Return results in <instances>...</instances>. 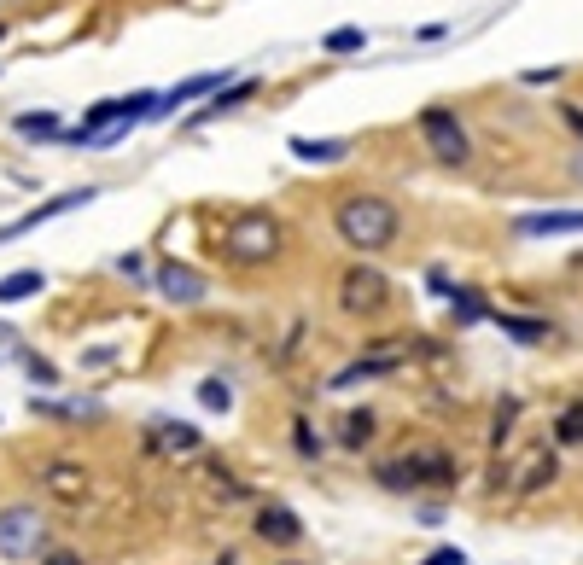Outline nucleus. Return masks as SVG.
<instances>
[{
    "instance_id": "1",
    "label": "nucleus",
    "mask_w": 583,
    "mask_h": 565,
    "mask_svg": "<svg viewBox=\"0 0 583 565\" xmlns=\"http://www.w3.org/2000/svg\"><path fill=\"white\" fill-rule=\"evenodd\" d=\"M333 228H339L344 245H356L362 257H374V251H385V245H397V204L379 199V193H350V199H339V210H333Z\"/></svg>"
},
{
    "instance_id": "2",
    "label": "nucleus",
    "mask_w": 583,
    "mask_h": 565,
    "mask_svg": "<svg viewBox=\"0 0 583 565\" xmlns=\"http://www.w3.org/2000/svg\"><path fill=\"white\" fill-rule=\"evenodd\" d=\"M222 251L245 268L269 263V257H280V222L269 210H240V216L222 228Z\"/></svg>"
},
{
    "instance_id": "3",
    "label": "nucleus",
    "mask_w": 583,
    "mask_h": 565,
    "mask_svg": "<svg viewBox=\"0 0 583 565\" xmlns=\"http://www.w3.org/2000/svg\"><path fill=\"white\" fill-rule=\"evenodd\" d=\"M379 484L385 490H449L455 484V461L444 449H414V455H397V461L379 466Z\"/></svg>"
},
{
    "instance_id": "4",
    "label": "nucleus",
    "mask_w": 583,
    "mask_h": 565,
    "mask_svg": "<svg viewBox=\"0 0 583 565\" xmlns=\"http://www.w3.org/2000/svg\"><path fill=\"white\" fill-rule=\"evenodd\" d=\"M339 303H344V315H379L385 303H391V280L379 274V268H350L339 280Z\"/></svg>"
},
{
    "instance_id": "5",
    "label": "nucleus",
    "mask_w": 583,
    "mask_h": 565,
    "mask_svg": "<svg viewBox=\"0 0 583 565\" xmlns=\"http://www.w3.org/2000/svg\"><path fill=\"white\" fill-rule=\"evenodd\" d=\"M420 134H426V146H432L438 164H467V129L455 123V111L432 105V111L420 117Z\"/></svg>"
},
{
    "instance_id": "6",
    "label": "nucleus",
    "mask_w": 583,
    "mask_h": 565,
    "mask_svg": "<svg viewBox=\"0 0 583 565\" xmlns=\"http://www.w3.org/2000/svg\"><path fill=\"white\" fill-rule=\"evenodd\" d=\"M35 548H41V513L35 507H0V554L30 560Z\"/></svg>"
},
{
    "instance_id": "7",
    "label": "nucleus",
    "mask_w": 583,
    "mask_h": 565,
    "mask_svg": "<svg viewBox=\"0 0 583 565\" xmlns=\"http://www.w3.org/2000/svg\"><path fill=\"white\" fill-rule=\"evenodd\" d=\"M88 199H100V193H94V187H70V193H59V199H47L41 210L18 216V222H6V228H0V245L18 239V233H30V228H41V222H53V216H65V210H76V204H88Z\"/></svg>"
},
{
    "instance_id": "8",
    "label": "nucleus",
    "mask_w": 583,
    "mask_h": 565,
    "mask_svg": "<svg viewBox=\"0 0 583 565\" xmlns=\"http://www.w3.org/2000/svg\"><path fill=\"white\" fill-rule=\"evenodd\" d=\"M158 292H164L170 303H181V309H187V303H199V298H205L210 286H205V274H199V268H187V263H164V268H158Z\"/></svg>"
},
{
    "instance_id": "9",
    "label": "nucleus",
    "mask_w": 583,
    "mask_h": 565,
    "mask_svg": "<svg viewBox=\"0 0 583 565\" xmlns=\"http://www.w3.org/2000/svg\"><path fill=\"white\" fill-rule=\"evenodd\" d=\"M257 536H263V542H275V548H298V542H304V525H298V513H292V507L269 501V507L257 513Z\"/></svg>"
},
{
    "instance_id": "10",
    "label": "nucleus",
    "mask_w": 583,
    "mask_h": 565,
    "mask_svg": "<svg viewBox=\"0 0 583 565\" xmlns=\"http://www.w3.org/2000/svg\"><path fill=\"white\" fill-rule=\"evenodd\" d=\"M41 490H47L53 501H82L88 496V472H82L76 461H47L41 466Z\"/></svg>"
},
{
    "instance_id": "11",
    "label": "nucleus",
    "mask_w": 583,
    "mask_h": 565,
    "mask_svg": "<svg viewBox=\"0 0 583 565\" xmlns=\"http://www.w3.org/2000/svg\"><path fill=\"white\" fill-rule=\"evenodd\" d=\"M554 472H560V461H554V449H531V455H525V466L514 472V496H531V490H543V484H554Z\"/></svg>"
},
{
    "instance_id": "12",
    "label": "nucleus",
    "mask_w": 583,
    "mask_h": 565,
    "mask_svg": "<svg viewBox=\"0 0 583 565\" xmlns=\"http://www.w3.org/2000/svg\"><path fill=\"white\" fill-rule=\"evenodd\" d=\"M519 233H583V210H537V216H519Z\"/></svg>"
},
{
    "instance_id": "13",
    "label": "nucleus",
    "mask_w": 583,
    "mask_h": 565,
    "mask_svg": "<svg viewBox=\"0 0 583 565\" xmlns=\"http://www.w3.org/2000/svg\"><path fill=\"white\" fill-rule=\"evenodd\" d=\"M210 88H216V76H187V82H181V88H170L164 100H152V111H146V117H170L175 105L199 100V94H210Z\"/></svg>"
},
{
    "instance_id": "14",
    "label": "nucleus",
    "mask_w": 583,
    "mask_h": 565,
    "mask_svg": "<svg viewBox=\"0 0 583 565\" xmlns=\"http://www.w3.org/2000/svg\"><path fill=\"white\" fill-rule=\"evenodd\" d=\"M292 152H298L304 164H339L350 146H344V140H309V134H298V140H292Z\"/></svg>"
},
{
    "instance_id": "15",
    "label": "nucleus",
    "mask_w": 583,
    "mask_h": 565,
    "mask_svg": "<svg viewBox=\"0 0 583 565\" xmlns=\"http://www.w3.org/2000/svg\"><path fill=\"white\" fill-rule=\"evenodd\" d=\"M47 280H41V268H18V274H6L0 280V303H24V298H35Z\"/></svg>"
},
{
    "instance_id": "16",
    "label": "nucleus",
    "mask_w": 583,
    "mask_h": 565,
    "mask_svg": "<svg viewBox=\"0 0 583 565\" xmlns=\"http://www.w3.org/2000/svg\"><path fill=\"white\" fill-rule=\"evenodd\" d=\"M152 443H158V449H170V455H193V449H199V432H193V426H158V437H152Z\"/></svg>"
},
{
    "instance_id": "17",
    "label": "nucleus",
    "mask_w": 583,
    "mask_h": 565,
    "mask_svg": "<svg viewBox=\"0 0 583 565\" xmlns=\"http://www.w3.org/2000/svg\"><path fill=\"white\" fill-rule=\"evenodd\" d=\"M368 437H374V414H368V408H350V414H344L339 443H344V449H362Z\"/></svg>"
},
{
    "instance_id": "18",
    "label": "nucleus",
    "mask_w": 583,
    "mask_h": 565,
    "mask_svg": "<svg viewBox=\"0 0 583 565\" xmlns=\"http://www.w3.org/2000/svg\"><path fill=\"white\" fill-rule=\"evenodd\" d=\"M496 321H502V333H514L519 344H543V338H549V327L531 321V315H496Z\"/></svg>"
},
{
    "instance_id": "19",
    "label": "nucleus",
    "mask_w": 583,
    "mask_h": 565,
    "mask_svg": "<svg viewBox=\"0 0 583 565\" xmlns=\"http://www.w3.org/2000/svg\"><path fill=\"white\" fill-rule=\"evenodd\" d=\"M251 94H257V82H251V76H240V82H234L228 94H216V105H210L205 117H216V111H234V105H240V100H251Z\"/></svg>"
},
{
    "instance_id": "20",
    "label": "nucleus",
    "mask_w": 583,
    "mask_h": 565,
    "mask_svg": "<svg viewBox=\"0 0 583 565\" xmlns=\"http://www.w3.org/2000/svg\"><path fill=\"white\" fill-rule=\"evenodd\" d=\"M199 402L228 414V408H234V391H228V379H205V385H199Z\"/></svg>"
},
{
    "instance_id": "21",
    "label": "nucleus",
    "mask_w": 583,
    "mask_h": 565,
    "mask_svg": "<svg viewBox=\"0 0 583 565\" xmlns=\"http://www.w3.org/2000/svg\"><path fill=\"white\" fill-rule=\"evenodd\" d=\"M554 437H560V443H583V402H572V408L560 414V426H554Z\"/></svg>"
},
{
    "instance_id": "22",
    "label": "nucleus",
    "mask_w": 583,
    "mask_h": 565,
    "mask_svg": "<svg viewBox=\"0 0 583 565\" xmlns=\"http://www.w3.org/2000/svg\"><path fill=\"white\" fill-rule=\"evenodd\" d=\"M362 41H368V35H362V30H350V24H344V30H333V35H327V41H321V47H327V53H362Z\"/></svg>"
},
{
    "instance_id": "23",
    "label": "nucleus",
    "mask_w": 583,
    "mask_h": 565,
    "mask_svg": "<svg viewBox=\"0 0 583 565\" xmlns=\"http://www.w3.org/2000/svg\"><path fill=\"white\" fill-rule=\"evenodd\" d=\"M59 129V117H47V111H24L18 117V134H53Z\"/></svg>"
},
{
    "instance_id": "24",
    "label": "nucleus",
    "mask_w": 583,
    "mask_h": 565,
    "mask_svg": "<svg viewBox=\"0 0 583 565\" xmlns=\"http://www.w3.org/2000/svg\"><path fill=\"white\" fill-rule=\"evenodd\" d=\"M292 432H298V455H309V461H315V455H321V437L309 432V420H298Z\"/></svg>"
},
{
    "instance_id": "25",
    "label": "nucleus",
    "mask_w": 583,
    "mask_h": 565,
    "mask_svg": "<svg viewBox=\"0 0 583 565\" xmlns=\"http://www.w3.org/2000/svg\"><path fill=\"white\" fill-rule=\"evenodd\" d=\"M455 315H461V321H479V315H484V303L473 298V292H455Z\"/></svg>"
},
{
    "instance_id": "26",
    "label": "nucleus",
    "mask_w": 583,
    "mask_h": 565,
    "mask_svg": "<svg viewBox=\"0 0 583 565\" xmlns=\"http://www.w3.org/2000/svg\"><path fill=\"white\" fill-rule=\"evenodd\" d=\"M30 379H35V385H53V379H59V367L41 362V356H30Z\"/></svg>"
},
{
    "instance_id": "27",
    "label": "nucleus",
    "mask_w": 583,
    "mask_h": 565,
    "mask_svg": "<svg viewBox=\"0 0 583 565\" xmlns=\"http://www.w3.org/2000/svg\"><path fill=\"white\" fill-rule=\"evenodd\" d=\"M426 565H467V554H461V548H432V560Z\"/></svg>"
},
{
    "instance_id": "28",
    "label": "nucleus",
    "mask_w": 583,
    "mask_h": 565,
    "mask_svg": "<svg viewBox=\"0 0 583 565\" xmlns=\"http://www.w3.org/2000/svg\"><path fill=\"white\" fill-rule=\"evenodd\" d=\"M18 356V338H12V327H0V362H12Z\"/></svg>"
},
{
    "instance_id": "29",
    "label": "nucleus",
    "mask_w": 583,
    "mask_h": 565,
    "mask_svg": "<svg viewBox=\"0 0 583 565\" xmlns=\"http://www.w3.org/2000/svg\"><path fill=\"white\" fill-rule=\"evenodd\" d=\"M47 565H82V560H76L70 548H53V554H47Z\"/></svg>"
},
{
    "instance_id": "30",
    "label": "nucleus",
    "mask_w": 583,
    "mask_h": 565,
    "mask_svg": "<svg viewBox=\"0 0 583 565\" xmlns=\"http://www.w3.org/2000/svg\"><path fill=\"white\" fill-rule=\"evenodd\" d=\"M566 117H572V129L583 134V111H578V105H566Z\"/></svg>"
},
{
    "instance_id": "31",
    "label": "nucleus",
    "mask_w": 583,
    "mask_h": 565,
    "mask_svg": "<svg viewBox=\"0 0 583 565\" xmlns=\"http://www.w3.org/2000/svg\"><path fill=\"white\" fill-rule=\"evenodd\" d=\"M216 565H240V554H222V560H216Z\"/></svg>"
},
{
    "instance_id": "32",
    "label": "nucleus",
    "mask_w": 583,
    "mask_h": 565,
    "mask_svg": "<svg viewBox=\"0 0 583 565\" xmlns=\"http://www.w3.org/2000/svg\"><path fill=\"white\" fill-rule=\"evenodd\" d=\"M280 565H304V560H280Z\"/></svg>"
},
{
    "instance_id": "33",
    "label": "nucleus",
    "mask_w": 583,
    "mask_h": 565,
    "mask_svg": "<svg viewBox=\"0 0 583 565\" xmlns=\"http://www.w3.org/2000/svg\"><path fill=\"white\" fill-rule=\"evenodd\" d=\"M578 175H583V158H578Z\"/></svg>"
}]
</instances>
